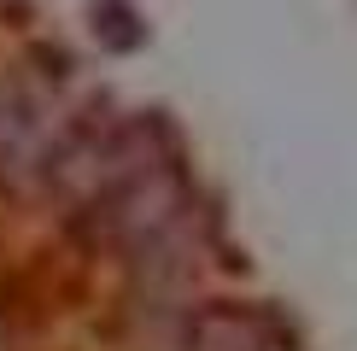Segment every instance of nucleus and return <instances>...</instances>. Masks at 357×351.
Listing matches in <instances>:
<instances>
[{"label":"nucleus","mask_w":357,"mask_h":351,"mask_svg":"<svg viewBox=\"0 0 357 351\" xmlns=\"http://www.w3.org/2000/svg\"><path fill=\"white\" fill-rule=\"evenodd\" d=\"M70 117L29 70H0V182H47L53 146Z\"/></svg>","instance_id":"nucleus-1"},{"label":"nucleus","mask_w":357,"mask_h":351,"mask_svg":"<svg viewBox=\"0 0 357 351\" xmlns=\"http://www.w3.org/2000/svg\"><path fill=\"white\" fill-rule=\"evenodd\" d=\"M188 351H275V334L246 304H205L188 316Z\"/></svg>","instance_id":"nucleus-2"},{"label":"nucleus","mask_w":357,"mask_h":351,"mask_svg":"<svg viewBox=\"0 0 357 351\" xmlns=\"http://www.w3.org/2000/svg\"><path fill=\"white\" fill-rule=\"evenodd\" d=\"M100 36L112 41V47H135L141 41V29H135V6H117V0H100Z\"/></svg>","instance_id":"nucleus-3"}]
</instances>
